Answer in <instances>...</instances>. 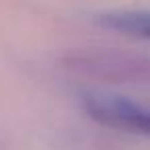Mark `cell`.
<instances>
[{
	"label": "cell",
	"mask_w": 150,
	"mask_h": 150,
	"mask_svg": "<svg viewBox=\"0 0 150 150\" xmlns=\"http://www.w3.org/2000/svg\"><path fill=\"white\" fill-rule=\"evenodd\" d=\"M88 117L109 129H119L138 136H150V109L121 95L88 93L82 99Z\"/></svg>",
	"instance_id": "7a4b0ae2"
},
{
	"label": "cell",
	"mask_w": 150,
	"mask_h": 150,
	"mask_svg": "<svg viewBox=\"0 0 150 150\" xmlns=\"http://www.w3.org/2000/svg\"><path fill=\"white\" fill-rule=\"evenodd\" d=\"M62 66L82 78L105 84H150V58L121 50H84L72 52Z\"/></svg>",
	"instance_id": "6da1fadb"
},
{
	"label": "cell",
	"mask_w": 150,
	"mask_h": 150,
	"mask_svg": "<svg viewBox=\"0 0 150 150\" xmlns=\"http://www.w3.org/2000/svg\"><path fill=\"white\" fill-rule=\"evenodd\" d=\"M99 23L103 27L132 33L138 37L150 39V13L144 11H115V13H105L99 17Z\"/></svg>",
	"instance_id": "3957f363"
}]
</instances>
